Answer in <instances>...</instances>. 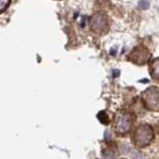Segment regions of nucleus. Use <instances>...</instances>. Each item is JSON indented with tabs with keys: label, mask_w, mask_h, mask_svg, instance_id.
Wrapping results in <instances>:
<instances>
[{
	"label": "nucleus",
	"mask_w": 159,
	"mask_h": 159,
	"mask_svg": "<svg viewBox=\"0 0 159 159\" xmlns=\"http://www.w3.org/2000/svg\"><path fill=\"white\" fill-rule=\"evenodd\" d=\"M129 60L136 65H144L150 59V53L145 47L139 46L135 48L129 55Z\"/></svg>",
	"instance_id": "20e7f679"
},
{
	"label": "nucleus",
	"mask_w": 159,
	"mask_h": 159,
	"mask_svg": "<svg viewBox=\"0 0 159 159\" xmlns=\"http://www.w3.org/2000/svg\"><path fill=\"white\" fill-rule=\"evenodd\" d=\"M9 5V0H1L0 2V6H1V11H4L6 7Z\"/></svg>",
	"instance_id": "6e6552de"
},
{
	"label": "nucleus",
	"mask_w": 159,
	"mask_h": 159,
	"mask_svg": "<svg viewBox=\"0 0 159 159\" xmlns=\"http://www.w3.org/2000/svg\"><path fill=\"white\" fill-rule=\"evenodd\" d=\"M98 118L99 119V121L103 124H108L109 123V118L107 116V114L106 113V111H101L98 114Z\"/></svg>",
	"instance_id": "0eeeda50"
},
{
	"label": "nucleus",
	"mask_w": 159,
	"mask_h": 159,
	"mask_svg": "<svg viewBox=\"0 0 159 159\" xmlns=\"http://www.w3.org/2000/svg\"><path fill=\"white\" fill-rule=\"evenodd\" d=\"M143 106L148 111H159V88L150 87L142 93Z\"/></svg>",
	"instance_id": "7ed1b4c3"
},
{
	"label": "nucleus",
	"mask_w": 159,
	"mask_h": 159,
	"mask_svg": "<svg viewBox=\"0 0 159 159\" xmlns=\"http://www.w3.org/2000/svg\"><path fill=\"white\" fill-rule=\"evenodd\" d=\"M150 74L154 80L159 81V58L153 60L150 64Z\"/></svg>",
	"instance_id": "423d86ee"
},
{
	"label": "nucleus",
	"mask_w": 159,
	"mask_h": 159,
	"mask_svg": "<svg viewBox=\"0 0 159 159\" xmlns=\"http://www.w3.org/2000/svg\"><path fill=\"white\" fill-rule=\"evenodd\" d=\"M133 121L134 116L131 112L125 111V109L119 111L114 117V131L119 135H124V134L130 131Z\"/></svg>",
	"instance_id": "f03ea898"
},
{
	"label": "nucleus",
	"mask_w": 159,
	"mask_h": 159,
	"mask_svg": "<svg viewBox=\"0 0 159 159\" xmlns=\"http://www.w3.org/2000/svg\"><path fill=\"white\" fill-rule=\"evenodd\" d=\"M91 27L93 32L102 34L107 31L108 24H107V19L106 15L102 13H98L93 18L91 19Z\"/></svg>",
	"instance_id": "39448f33"
},
{
	"label": "nucleus",
	"mask_w": 159,
	"mask_h": 159,
	"mask_svg": "<svg viewBox=\"0 0 159 159\" xmlns=\"http://www.w3.org/2000/svg\"><path fill=\"white\" fill-rule=\"evenodd\" d=\"M153 137L154 133L151 125H149L147 123L139 124L135 128V130H134L132 141L136 147L143 148L148 146L151 143V141L153 140Z\"/></svg>",
	"instance_id": "f257e3e1"
}]
</instances>
